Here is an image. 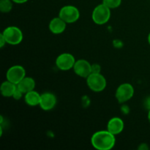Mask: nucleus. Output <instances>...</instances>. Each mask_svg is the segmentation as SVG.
Masks as SVG:
<instances>
[{
  "mask_svg": "<svg viewBox=\"0 0 150 150\" xmlns=\"http://www.w3.org/2000/svg\"><path fill=\"white\" fill-rule=\"evenodd\" d=\"M122 111L124 114H127L129 112V108L127 106V105H124L122 107Z\"/></svg>",
  "mask_w": 150,
  "mask_h": 150,
  "instance_id": "nucleus-23",
  "label": "nucleus"
},
{
  "mask_svg": "<svg viewBox=\"0 0 150 150\" xmlns=\"http://www.w3.org/2000/svg\"><path fill=\"white\" fill-rule=\"evenodd\" d=\"M55 63L59 70L67 71L73 68V66L76 63V59L73 54L69 53H63L57 57Z\"/></svg>",
  "mask_w": 150,
  "mask_h": 150,
  "instance_id": "nucleus-7",
  "label": "nucleus"
},
{
  "mask_svg": "<svg viewBox=\"0 0 150 150\" xmlns=\"http://www.w3.org/2000/svg\"><path fill=\"white\" fill-rule=\"evenodd\" d=\"M148 120H149L150 122V110H149V111H148Z\"/></svg>",
  "mask_w": 150,
  "mask_h": 150,
  "instance_id": "nucleus-25",
  "label": "nucleus"
},
{
  "mask_svg": "<svg viewBox=\"0 0 150 150\" xmlns=\"http://www.w3.org/2000/svg\"><path fill=\"white\" fill-rule=\"evenodd\" d=\"M57 103V97L51 92H43L41 94V100L40 105L41 109L43 111H48L52 110L56 106Z\"/></svg>",
  "mask_w": 150,
  "mask_h": 150,
  "instance_id": "nucleus-10",
  "label": "nucleus"
},
{
  "mask_svg": "<svg viewBox=\"0 0 150 150\" xmlns=\"http://www.w3.org/2000/svg\"><path fill=\"white\" fill-rule=\"evenodd\" d=\"M124 122L120 117H113L107 124V130L114 136L120 134L124 130Z\"/></svg>",
  "mask_w": 150,
  "mask_h": 150,
  "instance_id": "nucleus-11",
  "label": "nucleus"
},
{
  "mask_svg": "<svg viewBox=\"0 0 150 150\" xmlns=\"http://www.w3.org/2000/svg\"><path fill=\"white\" fill-rule=\"evenodd\" d=\"M23 95H24V94H23V92H22L17 86V88H16V91H15L14 94H13V95L12 98H13L15 100H19L21 99Z\"/></svg>",
  "mask_w": 150,
  "mask_h": 150,
  "instance_id": "nucleus-18",
  "label": "nucleus"
},
{
  "mask_svg": "<svg viewBox=\"0 0 150 150\" xmlns=\"http://www.w3.org/2000/svg\"><path fill=\"white\" fill-rule=\"evenodd\" d=\"M12 0H0V11L3 13H7L13 9Z\"/></svg>",
  "mask_w": 150,
  "mask_h": 150,
  "instance_id": "nucleus-16",
  "label": "nucleus"
},
{
  "mask_svg": "<svg viewBox=\"0 0 150 150\" xmlns=\"http://www.w3.org/2000/svg\"><path fill=\"white\" fill-rule=\"evenodd\" d=\"M139 150H146V149H149V146H147V144H142L139 145Z\"/></svg>",
  "mask_w": 150,
  "mask_h": 150,
  "instance_id": "nucleus-22",
  "label": "nucleus"
},
{
  "mask_svg": "<svg viewBox=\"0 0 150 150\" xmlns=\"http://www.w3.org/2000/svg\"><path fill=\"white\" fill-rule=\"evenodd\" d=\"M41 100V95L35 90L30 91L24 95V100L26 105L29 106H37L40 105Z\"/></svg>",
  "mask_w": 150,
  "mask_h": 150,
  "instance_id": "nucleus-14",
  "label": "nucleus"
},
{
  "mask_svg": "<svg viewBox=\"0 0 150 150\" xmlns=\"http://www.w3.org/2000/svg\"><path fill=\"white\" fill-rule=\"evenodd\" d=\"M6 43H7V42H6L5 38L3 36L2 34L1 33V35H0V48H3L6 45Z\"/></svg>",
  "mask_w": 150,
  "mask_h": 150,
  "instance_id": "nucleus-20",
  "label": "nucleus"
},
{
  "mask_svg": "<svg viewBox=\"0 0 150 150\" xmlns=\"http://www.w3.org/2000/svg\"><path fill=\"white\" fill-rule=\"evenodd\" d=\"M16 88H17V85L12 83L10 81L6 80L1 84L0 92L2 96L5 98H11L13 97Z\"/></svg>",
  "mask_w": 150,
  "mask_h": 150,
  "instance_id": "nucleus-15",
  "label": "nucleus"
},
{
  "mask_svg": "<svg viewBox=\"0 0 150 150\" xmlns=\"http://www.w3.org/2000/svg\"><path fill=\"white\" fill-rule=\"evenodd\" d=\"M122 3V0H103V4L111 9L117 8L120 6Z\"/></svg>",
  "mask_w": 150,
  "mask_h": 150,
  "instance_id": "nucleus-17",
  "label": "nucleus"
},
{
  "mask_svg": "<svg viewBox=\"0 0 150 150\" xmlns=\"http://www.w3.org/2000/svg\"><path fill=\"white\" fill-rule=\"evenodd\" d=\"M26 77V70L21 65H13L7 70L6 79L17 85L22 79Z\"/></svg>",
  "mask_w": 150,
  "mask_h": 150,
  "instance_id": "nucleus-8",
  "label": "nucleus"
},
{
  "mask_svg": "<svg viewBox=\"0 0 150 150\" xmlns=\"http://www.w3.org/2000/svg\"><path fill=\"white\" fill-rule=\"evenodd\" d=\"M73 69L78 76L84 79H86L92 73V64L86 59L76 61Z\"/></svg>",
  "mask_w": 150,
  "mask_h": 150,
  "instance_id": "nucleus-9",
  "label": "nucleus"
},
{
  "mask_svg": "<svg viewBox=\"0 0 150 150\" xmlns=\"http://www.w3.org/2000/svg\"><path fill=\"white\" fill-rule=\"evenodd\" d=\"M1 34L5 38L7 43L10 45H18L23 40V32L18 26H7L6 29H4Z\"/></svg>",
  "mask_w": 150,
  "mask_h": 150,
  "instance_id": "nucleus-4",
  "label": "nucleus"
},
{
  "mask_svg": "<svg viewBox=\"0 0 150 150\" xmlns=\"http://www.w3.org/2000/svg\"><path fill=\"white\" fill-rule=\"evenodd\" d=\"M100 66L98 64H92V73H100Z\"/></svg>",
  "mask_w": 150,
  "mask_h": 150,
  "instance_id": "nucleus-19",
  "label": "nucleus"
},
{
  "mask_svg": "<svg viewBox=\"0 0 150 150\" xmlns=\"http://www.w3.org/2000/svg\"><path fill=\"white\" fill-rule=\"evenodd\" d=\"M35 81L31 77H24L17 84L18 88L23 92L26 94L30 91L35 90Z\"/></svg>",
  "mask_w": 150,
  "mask_h": 150,
  "instance_id": "nucleus-13",
  "label": "nucleus"
},
{
  "mask_svg": "<svg viewBox=\"0 0 150 150\" xmlns=\"http://www.w3.org/2000/svg\"><path fill=\"white\" fill-rule=\"evenodd\" d=\"M147 40H148V42H149V44L150 45V32H149V35H148V38H147Z\"/></svg>",
  "mask_w": 150,
  "mask_h": 150,
  "instance_id": "nucleus-26",
  "label": "nucleus"
},
{
  "mask_svg": "<svg viewBox=\"0 0 150 150\" xmlns=\"http://www.w3.org/2000/svg\"><path fill=\"white\" fill-rule=\"evenodd\" d=\"M135 89L132 84L124 83L117 87L115 92V98L119 103H125L130 100L134 95Z\"/></svg>",
  "mask_w": 150,
  "mask_h": 150,
  "instance_id": "nucleus-5",
  "label": "nucleus"
},
{
  "mask_svg": "<svg viewBox=\"0 0 150 150\" xmlns=\"http://www.w3.org/2000/svg\"><path fill=\"white\" fill-rule=\"evenodd\" d=\"M66 26H67V23L63 21L59 16L51 19L48 25L50 32L54 35H60L63 33L66 29Z\"/></svg>",
  "mask_w": 150,
  "mask_h": 150,
  "instance_id": "nucleus-12",
  "label": "nucleus"
},
{
  "mask_svg": "<svg viewBox=\"0 0 150 150\" xmlns=\"http://www.w3.org/2000/svg\"><path fill=\"white\" fill-rule=\"evenodd\" d=\"M144 105V107L148 110V111L150 110V96L147 97V98L145 99Z\"/></svg>",
  "mask_w": 150,
  "mask_h": 150,
  "instance_id": "nucleus-21",
  "label": "nucleus"
},
{
  "mask_svg": "<svg viewBox=\"0 0 150 150\" xmlns=\"http://www.w3.org/2000/svg\"><path fill=\"white\" fill-rule=\"evenodd\" d=\"M86 84L93 92H100L106 87L107 81L104 76L100 73H92L86 78Z\"/></svg>",
  "mask_w": 150,
  "mask_h": 150,
  "instance_id": "nucleus-3",
  "label": "nucleus"
},
{
  "mask_svg": "<svg viewBox=\"0 0 150 150\" xmlns=\"http://www.w3.org/2000/svg\"><path fill=\"white\" fill-rule=\"evenodd\" d=\"M111 16V9L102 3L95 7L92 13V19L96 24L103 25L110 20Z\"/></svg>",
  "mask_w": 150,
  "mask_h": 150,
  "instance_id": "nucleus-2",
  "label": "nucleus"
},
{
  "mask_svg": "<svg viewBox=\"0 0 150 150\" xmlns=\"http://www.w3.org/2000/svg\"><path fill=\"white\" fill-rule=\"evenodd\" d=\"M59 16L67 23H73L80 18V12L75 6L65 5L60 9Z\"/></svg>",
  "mask_w": 150,
  "mask_h": 150,
  "instance_id": "nucleus-6",
  "label": "nucleus"
},
{
  "mask_svg": "<svg viewBox=\"0 0 150 150\" xmlns=\"http://www.w3.org/2000/svg\"><path fill=\"white\" fill-rule=\"evenodd\" d=\"M91 144L98 150H110L115 146V136L107 130H99L92 135Z\"/></svg>",
  "mask_w": 150,
  "mask_h": 150,
  "instance_id": "nucleus-1",
  "label": "nucleus"
},
{
  "mask_svg": "<svg viewBox=\"0 0 150 150\" xmlns=\"http://www.w3.org/2000/svg\"><path fill=\"white\" fill-rule=\"evenodd\" d=\"M12 1L16 4H23V3H26L28 0H12Z\"/></svg>",
  "mask_w": 150,
  "mask_h": 150,
  "instance_id": "nucleus-24",
  "label": "nucleus"
}]
</instances>
